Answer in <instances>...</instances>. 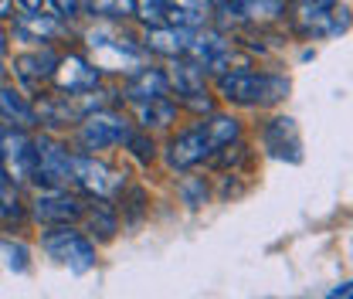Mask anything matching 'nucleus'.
<instances>
[{
    "mask_svg": "<svg viewBox=\"0 0 353 299\" xmlns=\"http://www.w3.org/2000/svg\"><path fill=\"white\" fill-rule=\"evenodd\" d=\"M3 139H7V126H0V157H3Z\"/></svg>",
    "mask_w": 353,
    "mask_h": 299,
    "instance_id": "32",
    "label": "nucleus"
},
{
    "mask_svg": "<svg viewBox=\"0 0 353 299\" xmlns=\"http://www.w3.org/2000/svg\"><path fill=\"white\" fill-rule=\"evenodd\" d=\"M221 99L234 102V106H275L285 99L289 79L282 75H268V72H252V68H231L218 75Z\"/></svg>",
    "mask_w": 353,
    "mask_h": 299,
    "instance_id": "1",
    "label": "nucleus"
},
{
    "mask_svg": "<svg viewBox=\"0 0 353 299\" xmlns=\"http://www.w3.org/2000/svg\"><path fill=\"white\" fill-rule=\"evenodd\" d=\"M136 14L157 28V24H167V14H170V0H136Z\"/></svg>",
    "mask_w": 353,
    "mask_h": 299,
    "instance_id": "24",
    "label": "nucleus"
},
{
    "mask_svg": "<svg viewBox=\"0 0 353 299\" xmlns=\"http://www.w3.org/2000/svg\"><path fill=\"white\" fill-rule=\"evenodd\" d=\"M0 167L7 171V177H14V184L17 180H28L34 173V139L24 129H7Z\"/></svg>",
    "mask_w": 353,
    "mask_h": 299,
    "instance_id": "12",
    "label": "nucleus"
},
{
    "mask_svg": "<svg viewBox=\"0 0 353 299\" xmlns=\"http://www.w3.org/2000/svg\"><path fill=\"white\" fill-rule=\"evenodd\" d=\"M21 7H24V14H44V7L51 3V0H17Z\"/></svg>",
    "mask_w": 353,
    "mask_h": 299,
    "instance_id": "29",
    "label": "nucleus"
},
{
    "mask_svg": "<svg viewBox=\"0 0 353 299\" xmlns=\"http://www.w3.org/2000/svg\"><path fill=\"white\" fill-rule=\"evenodd\" d=\"M10 7H14V0H0V17H7V14H10Z\"/></svg>",
    "mask_w": 353,
    "mask_h": 299,
    "instance_id": "30",
    "label": "nucleus"
},
{
    "mask_svg": "<svg viewBox=\"0 0 353 299\" xmlns=\"http://www.w3.org/2000/svg\"><path fill=\"white\" fill-rule=\"evenodd\" d=\"M180 197H183L190 208H201V204L208 201V184H204V177H183V180H180Z\"/></svg>",
    "mask_w": 353,
    "mask_h": 299,
    "instance_id": "25",
    "label": "nucleus"
},
{
    "mask_svg": "<svg viewBox=\"0 0 353 299\" xmlns=\"http://www.w3.org/2000/svg\"><path fill=\"white\" fill-rule=\"evenodd\" d=\"M51 7H54V17L72 21V17H79V14H82L85 0H51Z\"/></svg>",
    "mask_w": 353,
    "mask_h": 299,
    "instance_id": "27",
    "label": "nucleus"
},
{
    "mask_svg": "<svg viewBox=\"0 0 353 299\" xmlns=\"http://www.w3.org/2000/svg\"><path fill=\"white\" fill-rule=\"evenodd\" d=\"M126 136H130V126H126V119L119 113L99 109V113H92V116L82 119V126H79V146L85 150L88 157H95L102 150H112V146L126 143Z\"/></svg>",
    "mask_w": 353,
    "mask_h": 299,
    "instance_id": "4",
    "label": "nucleus"
},
{
    "mask_svg": "<svg viewBox=\"0 0 353 299\" xmlns=\"http://www.w3.org/2000/svg\"><path fill=\"white\" fill-rule=\"evenodd\" d=\"M187 28H174V24H157L146 31V51L163 55V58H187V44H190Z\"/></svg>",
    "mask_w": 353,
    "mask_h": 299,
    "instance_id": "16",
    "label": "nucleus"
},
{
    "mask_svg": "<svg viewBox=\"0 0 353 299\" xmlns=\"http://www.w3.org/2000/svg\"><path fill=\"white\" fill-rule=\"evenodd\" d=\"M21 214H24L21 191H17V184L7 177V180H0V218H3V221H17Z\"/></svg>",
    "mask_w": 353,
    "mask_h": 299,
    "instance_id": "22",
    "label": "nucleus"
},
{
    "mask_svg": "<svg viewBox=\"0 0 353 299\" xmlns=\"http://www.w3.org/2000/svg\"><path fill=\"white\" fill-rule=\"evenodd\" d=\"M58 61H61V58L51 51V44H41V48L21 55V58L14 61V72H17L28 86H38V82H44V79H54Z\"/></svg>",
    "mask_w": 353,
    "mask_h": 299,
    "instance_id": "15",
    "label": "nucleus"
},
{
    "mask_svg": "<svg viewBox=\"0 0 353 299\" xmlns=\"http://www.w3.org/2000/svg\"><path fill=\"white\" fill-rule=\"evenodd\" d=\"M265 150L279 160H289V164H299L303 160V143H299V129L289 116H275L268 119L262 129Z\"/></svg>",
    "mask_w": 353,
    "mask_h": 299,
    "instance_id": "11",
    "label": "nucleus"
},
{
    "mask_svg": "<svg viewBox=\"0 0 353 299\" xmlns=\"http://www.w3.org/2000/svg\"><path fill=\"white\" fill-rule=\"evenodd\" d=\"M85 10L92 17H109V21H123L136 14V0H85Z\"/></svg>",
    "mask_w": 353,
    "mask_h": 299,
    "instance_id": "21",
    "label": "nucleus"
},
{
    "mask_svg": "<svg viewBox=\"0 0 353 299\" xmlns=\"http://www.w3.org/2000/svg\"><path fill=\"white\" fill-rule=\"evenodd\" d=\"M72 184L82 187L88 197H95V201H105L116 187H123L116 173L109 171L105 164H99L95 157H88V153H75L72 157Z\"/></svg>",
    "mask_w": 353,
    "mask_h": 299,
    "instance_id": "9",
    "label": "nucleus"
},
{
    "mask_svg": "<svg viewBox=\"0 0 353 299\" xmlns=\"http://www.w3.org/2000/svg\"><path fill=\"white\" fill-rule=\"evenodd\" d=\"M3 55H7V31L0 28V58H3Z\"/></svg>",
    "mask_w": 353,
    "mask_h": 299,
    "instance_id": "31",
    "label": "nucleus"
},
{
    "mask_svg": "<svg viewBox=\"0 0 353 299\" xmlns=\"http://www.w3.org/2000/svg\"><path fill=\"white\" fill-rule=\"evenodd\" d=\"M136 116H139V126H170L176 119V106L170 99H153V102H139L136 106Z\"/></svg>",
    "mask_w": 353,
    "mask_h": 299,
    "instance_id": "18",
    "label": "nucleus"
},
{
    "mask_svg": "<svg viewBox=\"0 0 353 299\" xmlns=\"http://www.w3.org/2000/svg\"><path fill=\"white\" fill-rule=\"evenodd\" d=\"M44 252L54 255L58 262H65L72 272H88L95 265V245L88 242L82 231H75L72 224H61V228H51L44 235Z\"/></svg>",
    "mask_w": 353,
    "mask_h": 299,
    "instance_id": "5",
    "label": "nucleus"
},
{
    "mask_svg": "<svg viewBox=\"0 0 353 299\" xmlns=\"http://www.w3.org/2000/svg\"><path fill=\"white\" fill-rule=\"evenodd\" d=\"M0 116H7L10 123H17V129H28L38 123V106H31L17 88L3 86L0 88Z\"/></svg>",
    "mask_w": 353,
    "mask_h": 299,
    "instance_id": "17",
    "label": "nucleus"
},
{
    "mask_svg": "<svg viewBox=\"0 0 353 299\" xmlns=\"http://www.w3.org/2000/svg\"><path fill=\"white\" fill-rule=\"evenodd\" d=\"M214 143H211V133L204 123H197V126L183 129V133H176L174 139H170V146H167V167L170 171H190V167H197V164H204L208 157H214Z\"/></svg>",
    "mask_w": 353,
    "mask_h": 299,
    "instance_id": "7",
    "label": "nucleus"
},
{
    "mask_svg": "<svg viewBox=\"0 0 353 299\" xmlns=\"http://www.w3.org/2000/svg\"><path fill=\"white\" fill-rule=\"evenodd\" d=\"M170 95V75L160 68H136L126 82V99L139 102H153V99H167Z\"/></svg>",
    "mask_w": 353,
    "mask_h": 299,
    "instance_id": "14",
    "label": "nucleus"
},
{
    "mask_svg": "<svg viewBox=\"0 0 353 299\" xmlns=\"http://www.w3.org/2000/svg\"><path fill=\"white\" fill-rule=\"evenodd\" d=\"M72 157L58 139H34V173L31 180L44 187V191H65L72 184Z\"/></svg>",
    "mask_w": 353,
    "mask_h": 299,
    "instance_id": "3",
    "label": "nucleus"
},
{
    "mask_svg": "<svg viewBox=\"0 0 353 299\" xmlns=\"http://www.w3.org/2000/svg\"><path fill=\"white\" fill-rule=\"evenodd\" d=\"M31 218L48 228H61V224H75L79 218H85V204L68 191H44L31 204Z\"/></svg>",
    "mask_w": 353,
    "mask_h": 299,
    "instance_id": "8",
    "label": "nucleus"
},
{
    "mask_svg": "<svg viewBox=\"0 0 353 299\" xmlns=\"http://www.w3.org/2000/svg\"><path fill=\"white\" fill-rule=\"evenodd\" d=\"M292 24L303 38H336L350 28L353 17L340 0H296Z\"/></svg>",
    "mask_w": 353,
    "mask_h": 299,
    "instance_id": "2",
    "label": "nucleus"
},
{
    "mask_svg": "<svg viewBox=\"0 0 353 299\" xmlns=\"http://www.w3.org/2000/svg\"><path fill=\"white\" fill-rule=\"evenodd\" d=\"M126 146L132 150V157H136V160H143V164H150V160L157 157L153 139H146L143 133H130V136H126Z\"/></svg>",
    "mask_w": 353,
    "mask_h": 299,
    "instance_id": "26",
    "label": "nucleus"
},
{
    "mask_svg": "<svg viewBox=\"0 0 353 299\" xmlns=\"http://www.w3.org/2000/svg\"><path fill=\"white\" fill-rule=\"evenodd\" d=\"M85 218H88V224H92V231H99V238H112L119 231L116 211L105 201H92V208H85Z\"/></svg>",
    "mask_w": 353,
    "mask_h": 299,
    "instance_id": "20",
    "label": "nucleus"
},
{
    "mask_svg": "<svg viewBox=\"0 0 353 299\" xmlns=\"http://www.w3.org/2000/svg\"><path fill=\"white\" fill-rule=\"evenodd\" d=\"M54 86L61 95H82V92H92L99 86V68L95 61H88L82 55H68L58 61V72H54Z\"/></svg>",
    "mask_w": 353,
    "mask_h": 299,
    "instance_id": "10",
    "label": "nucleus"
},
{
    "mask_svg": "<svg viewBox=\"0 0 353 299\" xmlns=\"http://www.w3.org/2000/svg\"><path fill=\"white\" fill-rule=\"evenodd\" d=\"M170 88H176V95L183 99V106L211 116L214 102L208 95V68L197 65L194 58H174V72H170Z\"/></svg>",
    "mask_w": 353,
    "mask_h": 299,
    "instance_id": "6",
    "label": "nucleus"
},
{
    "mask_svg": "<svg viewBox=\"0 0 353 299\" xmlns=\"http://www.w3.org/2000/svg\"><path fill=\"white\" fill-rule=\"evenodd\" d=\"M61 31H65V24H61V17H54V14H21V17L14 21V38L24 44H34V48L51 44Z\"/></svg>",
    "mask_w": 353,
    "mask_h": 299,
    "instance_id": "13",
    "label": "nucleus"
},
{
    "mask_svg": "<svg viewBox=\"0 0 353 299\" xmlns=\"http://www.w3.org/2000/svg\"><path fill=\"white\" fill-rule=\"evenodd\" d=\"M0 249H3V252H7V262H10V269H17V272H21V269H24V265H28V249H24V245H14V242H0Z\"/></svg>",
    "mask_w": 353,
    "mask_h": 299,
    "instance_id": "28",
    "label": "nucleus"
},
{
    "mask_svg": "<svg viewBox=\"0 0 353 299\" xmlns=\"http://www.w3.org/2000/svg\"><path fill=\"white\" fill-rule=\"evenodd\" d=\"M285 7V0H241V17L245 21H265V17H279Z\"/></svg>",
    "mask_w": 353,
    "mask_h": 299,
    "instance_id": "23",
    "label": "nucleus"
},
{
    "mask_svg": "<svg viewBox=\"0 0 353 299\" xmlns=\"http://www.w3.org/2000/svg\"><path fill=\"white\" fill-rule=\"evenodd\" d=\"M350 299H353V296H350Z\"/></svg>",
    "mask_w": 353,
    "mask_h": 299,
    "instance_id": "33",
    "label": "nucleus"
},
{
    "mask_svg": "<svg viewBox=\"0 0 353 299\" xmlns=\"http://www.w3.org/2000/svg\"><path fill=\"white\" fill-rule=\"evenodd\" d=\"M204 126L211 133V143L214 146H231V143H238L241 139V123L238 119H231V116H221V113H211L208 119H204Z\"/></svg>",
    "mask_w": 353,
    "mask_h": 299,
    "instance_id": "19",
    "label": "nucleus"
}]
</instances>
